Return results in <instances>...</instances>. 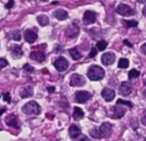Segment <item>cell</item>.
Here are the masks:
<instances>
[{"label": "cell", "mask_w": 146, "mask_h": 141, "mask_svg": "<svg viewBox=\"0 0 146 141\" xmlns=\"http://www.w3.org/2000/svg\"><path fill=\"white\" fill-rule=\"evenodd\" d=\"M3 101L7 102V103H10L11 102V98L9 95V92H3Z\"/></svg>", "instance_id": "31"}, {"label": "cell", "mask_w": 146, "mask_h": 141, "mask_svg": "<svg viewBox=\"0 0 146 141\" xmlns=\"http://www.w3.org/2000/svg\"><path fill=\"white\" fill-rule=\"evenodd\" d=\"M96 19H97V14L92 10H86L83 16V21L84 24L86 25L94 23L96 21Z\"/></svg>", "instance_id": "9"}, {"label": "cell", "mask_w": 146, "mask_h": 141, "mask_svg": "<svg viewBox=\"0 0 146 141\" xmlns=\"http://www.w3.org/2000/svg\"><path fill=\"white\" fill-rule=\"evenodd\" d=\"M129 66V61L127 58H121L118 63V68L120 69H127Z\"/></svg>", "instance_id": "25"}, {"label": "cell", "mask_w": 146, "mask_h": 141, "mask_svg": "<svg viewBox=\"0 0 146 141\" xmlns=\"http://www.w3.org/2000/svg\"><path fill=\"white\" fill-rule=\"evenodd\" d=\"M33 94V87L32 86H27L26 88H24L22 92H21L20 96H21L22 98H26L32 97Z\"/></svg>", "instance_id": "20"}, {"label": "cell", "mask_w": 146, "mask_h": 141, "mask_svg": "<svg viewBox=\"0 0 146 141\" xmlns=\"http://www.w3.org/2000/svg\"><path fill=\"white\" fill-rule=\"evenodd\" d=\"M86 83L85 78L79 74H74L71 75L70 78V86H82Z\"/></svg>", "instance_id": "6"}, {"label": "cell", "mask_w": 146, "mask_h": 141, "mask_svg": "<svg viewBox=\"0 0 146 141\" xmlns=\"http://www.w3.org/2000/svg\"><path fill=\"white\" fill-rule=\"evenodd\" d=\"M140 3H145L146 0H138Z\"/></svg>", "instance_id": "42"}, {"label": "cell", "mask_w": 146, "mask_h": 141, "mask_svg": "<svg viewBox=\"0 0 146 141\" xmlns=\"http://www.w3.org/2000/svg\"><path fill=\"white\" fill-rule=\"evenodd\" d=\"M74 141H89L88 138L86 135H79L76 139H74Z\"/></svg>", "instance_id": "33"}, {"label": "cell", "mask_w": 146, "mask_h": 141, "mask_svg": "<svg viewBox=\"0 0 146 141\" xmlns=\"http://www.w3.org/2000/svg\"><path fill=\"white\" fill-rule=\"evenodd\" d=\"M84 112H83V110L80 109V108H79V107H74V114H73V116H74V119H76V120H80V119H82L83 117H84Z\"/></svg>", "instance_id": "22"}, {"label": "cell", "mask_w": 146, "mask_h": 141, "mask_svg": "<svg viewBox=\"0 0 146 141\" xmlns=\"http://www.w3.org/2000/svg\"><path fill=\"white\" fill-rule=\"evenodd\" d=\"M69 53H70L72 58H73L74 60H75V61L80 59V57H81V54L80 53V51H78V49H77L76 47L70 49V50H69Z\"/></svg>", "instance_id": "23"}, {"label": "cell", "mask_w": 146, "mask_h": 141, "mask_svg": "<svg viewBox=\"0 0 146 141\" xmlns=\"http://www.w3.org/2000/svg\"><path fill=\"white\" fill-rule=\"evenodd\" d=\"M123 43H124L125 45H127V46H129V47H133V45H132L128 40H124V41H123Z\"/></svg>", "instance_id": "38"}, {"label": "cell", "mask_w": 146, "mask_h": 141, "mask_svg": "<svg viewBox=\"0 0 146 141\" xmlns=\"http://www.w3.org/2000/svg\"><path fill=\"white\" fill-rule=\"evenodd\" d=\"M21 110L23 113L27 115H36L38 116L40 114L41 109L38 104L35 101H29L27 104L23 105L21 108Z\"/></svg>", "instance_id": "2"}, {"label": "cell", "mask_w": 146, "mask_h": 141, "mask_svg": "<svg viewBox=\"0 0 146 141\" xmlns=\"http://www.w3.org/2000/svg\"><path fill=\"white\" fill-rule=\"evenodd\" d=\"M116 12L123 16H130V15H135V11L130 6L124 4V3H121L117 6Z\"/></svg>", "instance_id": "4"}, {"label": "cell", "mask_w": 146, "mask_h": 141, "mask_svg": "<svg viewBox=\"0 0 146 141\" xmlns=\"http://www.w3.org/2000/svg\"><path fill=\"white\" fill-rule=\"evenodd\" d=\"M6 110H7L6 108H3V109H0V116H2V115H3V113L5 112V111H6Z\"/></svg>", "instance_id": "40"}, {"label": "cell", "mask_w": 146, "mask_h": 141, "mask_svg": "<svg viewBox=\"0 0 146 141\" xmlns=\"http://www.w3.org/2000/svg\"><path fill=\"white\" fill-rule=\"evenodd\" d=\"M0 98H1V95H0Z\"/></svg>", "instance_id": "45"}, {"label": "cell", "mask_w": 146, "mask_h": 141, "mask_svg": "<svg viewBox=\"0 0 146 141\" xmlns=\"http://www.w3.org/2000/svg\"><path fill=\"white\" fill-rule=\"evenodd\" d=\"M24 38H25V40L29 43V44H32L33 42H35L38 39V34L35 31H33V30H27L25 31L24 33Z\"/></svg>", "instance_id": "13"}, {"label": "cell", "mask_w": 146, "mask_h": 141, "mask_svg": "<svg viewBox=\"0 0 146 141\" xmlns=\"http://www.w3.org/2000/svg\"><path fill=\"white\" fill-rule=\"evenodd\" d=\"M140 50H141L142 53H144L145 55H146V43H145V44H144V45H143L141 46Z\"/></svg>", "instance_id": "37"}, {"label": "cell", "mask_w": 146, "mask_h": 141, "mask_svg": "<svg viewBox=\"0 0 146 141\" xmlns=\"http://www.w3.org/2000/svg\"><path fill=\"white\" fill-rule=\"evenodd\" d=\"M97 54H98L97 49H96V48H92V50H91V51H90V53H89V57H94L97 56Z\"/></svg>", "instance_id": "34"}, {"label": "cell", "mask_w": 146, "mask_h": 141, "mask_svg": "<svg viewBox=\"0 0 146 141\" xmlns=\"http://www.w3.org/2000/svg\"><path fill=\"white\" fill-rule=\"evenodd\" d=\"M23 69H24L25 71L28 72V73H33V72L34 71V68H33V66H31L30 64H28V63H26V64L23 66Z\"/></svg>", "instance_id": "30"}, {"label": "cell", "mask_w": 146, "mask_h": 141, "mask_svg": "<svg viewBox=\"0 0 146 141\" xmlns=\"http://www.w3.org/2000/svg\"><path fill=\"white\" fill-rule=\"evenodd\" d=\"M143 15L146 17V6H145L144 9H143Z\"/></svg>", "instance_id": "41"}, {"label": "cell", "mask_w": 146, "mask_h": 141, "mask_svg": "<svg viewBox=\"0 0 146 141\" xmlns=\"http://www.w3.org/2000/svg\"><path fill=\"white\" fill-rule=\"evenodd\" d=\"M54 67L60 72L65 71L68 68V62L66 58L61 57L54 62Z\"/></svg>", "instance_id": "7"}, {"label": "cell", "mask_w": 146, "mask_h": 141, "mask_svg": "<svg viewBox=\"0 0 146 141\" xmlns=\"http://www.w3.org/2000/svg\"><path fill=\"white\" fill-rule=\"evenodd\" d=\"M122 23L127 28L136 27H138V24H139V22L134 20H130V21L129 20H122Z\"/></svg>", "instance_id": "24"}, {"label": "cell", "mask_w": 146, "mask_h": 141, "mask_svg": "<svg viewBox=\"0 0 146 141\" xmlns=\"http://www.w3.org/2000/svg\"><path fill=\"white\" fill-rule=\"evenodd\" d=\"M30 58L38 63H43L45 58V53L44 51H32L30 54Z\"/></svg>", "instance_id": "15"}, {"label": "cell", "mask_w": 146, "mask_h": 141, "mask_svg": "<svg viewBox=\"0 0 146 141\" xmlns=\"http://www.w3.org/2000/svg\"><path fill=\"white\" fill-rule=\"evenodd\" d=\"M14 6V0H9V2L5 4L6 9H11Z\"/></svg>", "instance_id": "35"}, {"label": "cell", "mask_w": 146, "mask_h": 141, "mask_svg": "<svg viewBox=\"0 0 146 141\" xmlns=\"http://www.w3.org/2000/svg\"><path fill=\"white\" fill-rule=\"evenodd\" d=\"M9 36H10V39H13V40H15V41H19L21 40V33L18 31V30H15L11 33H9Z\"/></svg>", "instance_id": "26"}, {"label": "cell", "mask_w": 146, "mask_h": 141, "mask_svg": "<svg viewBox=\"0 0 146 141\" xmlns=\"http://www.w3.org/2000/svg\"><path fill=\"white\" fill-rule=\"evenodd\" d=\"M92 98V94L86 91H78L75 92V102L79 104H85Z\"/></svg>", "instance_id": "5"}, {"label": "cell", "mask_w": 146, "mask_h": 141, "mask_svg": "<svg viewBox=\"0 0 146 141\" xmlns=\"http://www.w3.org/2000/svg\"><path fill=\"white\" fill-rule=\"evenodd\" d=\"M140 75V72L138 71L137 69H132L129 71L128 73V77L129 79H135V78H138L139 76Z\"/></svg>", "instance_id": "28"}, {"label": "cell", "mask_w": 146, "mask_h": 141, "mask_svg": "<svg viewBox=\"0 0 146 141\" xmlns=\"http://www.w3.org/2000/svg\"><path fill=\"white\" fill-rule=\"evenodd\" d=\"M37 21H38V22L39 23V25L42 26V27L47 26V25L49 24V22H50L48 16H46L45 15H38V16L37 17Z\"/></svg>", "instance_id": "21"}, {"label": "cell", "mask_w": 146, "mask_h": 141, "mask_svg": "<svg viewBox=\"0 0 146 141\" xmlns=\"http://www.w3.org/2000/svg\"><path fill=\"white\" fill-rule=\"evenodd\" d=\"M107 45H108V44L105 40H100L97 43V47H98V51H104L106 49Z\"/></svg>", "instance_id": "27"}, {"label": "cell", "mask_w": 146, "mask_h": 141, "mask_svg": "<svg viewBox=\"0 0 146 141\" xmlns=\"http://www.w3.org/2000/svg\"><path fill=\"white\" fill-rule=\"evenodd\" d=\"M68 133H69V136L71 137V139L74 140L76 139L79 135L81 134V130L80 128L74 125V124H72L70 127H69V129H68Z\"/></svg>", "instance_id": "17"}, {"label": "cell", "mask_w": 146, "mask_h": 141, "mask_svg": "<svg viewBox=\"0 0 146 141\" xmlns=\"http://www.w3.org/2000/svg\"><path fill=\"white\" fill-rule=\"evenodd\" d=\"M105 72L103 68L98 65H92L89 68L87 76L91 80H100L104 77Z\"/></svg>", "instance_id": "1"}, {"label": "cell", "mask_w": 146, "mask_h": 141, "mask_svg": "<svg viewBox=\"0 0 146 141\" xmlns=\"http://www.w3.org/2000/svg\"><path fill=\"white\" fill-rule=\"evenodd\" d=\"M145 141H146V140H145Z\"/></svg>", "instance_id": "46"}, {"label": "cell", "mask_w": 146, "mask_h": 141, "mask_svg": "<svg viewBox=\"0 0 146 141\" xmlns=\"http://www.w3.org/2000/svg\"><path fill=\"white\" fill-rule=\"evenodd\" d=\"M80 33V27L79 26L76 24V23H72V25L68 26V28L66 29V32H65V34L68 37V38H71V39H74Z\"/></svg>", "instance_id": "8"}, {"label": "cell", "mask_w": 146, "mask_h": 141, "mask_svg": "<svg viewBox=\"0 0 146 141\" xmlns=\"http://www.w3.org/2000/svg\"><path fill=\"white\" fill-rule=\"evenodd\" d=\"M119 91H120V93L122 95V96H128L129 94H131V92H133V86L129 83V82H127V81H124L121 83V85L120 86V88H119Z\"/></svg>", "instance_id": "11"}, {"label": "cell", "mask_w": 146, "mask_h": 141, "mask_svg": "<svg viewBox=\"0 0 146 141\" xmlns=\"http://www.w3.org/2000/svg\"><path fill=\"white\" fill-rule=\"evenodd\" d=\"M143 124H145L146 126V110L144 111V114H143V116H142V119H141Z\"/></svg>", "instance_id": "36"}, {"label": "cell", "mask_w": 146, "mask_h": 141, "mask_svg": "<svg viewBox=\"0 0 146 141\" xmlns=\"http://www.w3.org/2000/svg\"><path fill=\"white\" fill-rule=\"evenodd\" d=\"M47 90L49 91L50 93H51V92H53L55 91V87H53V86L52 87H47Z\"/></svg>", "instance_id": "39"}, {"label": "cell", "mask_w": 146, "mask_h": 141, "mask_svg": "<svg viewBox=\"0 0 146 141\" xmlns=\"http://www.w3.org/2000/svg\"><path fill=\"white\" fill-rule=\"evenodd\" d=\"M53 15L59 21H63V20H66L68 17V12L65 11L64 9H56L54 13H53Z\"/></svg>", "instance_id": "19"}, {"label": "cell", "mask_w": 146, "mask_h": 141, "mask_svg": "<svg viewBox=\"0 0 146 141\" xmlns=\"http://www.w3.org/2000/svg\"><path fill=\"white\" fill-rule=\"evenodd\" d=\"M11 54L15 58H21L23 56V51L20 45H13L11 47Z\"/></svg>", "instance_id": "18"}, {"label": "cell", "mask_w": 146, "mask_h": 141, "mask_svg": "<svg viewBox=\"0 0 146 141\" xmlns=\"http://www.w3.org/2000/svg\"><path fill=\"white\" fill-rule=\"evenodd\" d=\"M144 96L146 98V89L145 90V92H144Z\"/></svg>", "instance_id": "43"}, {"label": "cell", "mask_w": 146, "mask_h": 141, "mask_svg": "<svg viewBox=\"0 0 146 141\" xmlns=\"http://www.w3.org/2000/svg\"><path fill=\"white\" fill-rule=\"evenodd\" d=\"M5 122H6V124L8 126L11 127V128H16V129H18L20 128V126L18 124V122H17V117L15 115H9L5 119Z\"/></svg>", "instance_id": "16"}, {"label": "cell", "mask_w": 146, "mask_h": 141, "mask_svg": "<svg viewBox=\"0 0 146 141\" xmlns=\"http://www.w3.org/2000/svg\"><path fill=\"white\" fill-rule=\"evenodd\" d=\"M9 64L8 61L4 58H0V70L2 69H3L4 67H6L7 65Z\"/></svg>", "instance_id": "32"}, {"label": "cell", "mask_w": 146, "mask_h": 141, "mask_svg": "<svg viewBox=\"0 0 146 141\" xmlns=\"http://www.w3.org/2000/svg\"><path fill=\"white\" fill-rule=\"evenodd\" d=\"M121 104H126V105H127V106H129V107H133V104L131 102H129V101H124V100H122V99L117 100L116 105H121Z\"/></svg>", "instance_id": "29"}, {"label": "cell", "mask_w": 146, "mask_h": 141, "mask_svg": "<svg viewBox=\"0 0 146 141\" xmlns=\"http://www.w3.org/2000/svg\"><path fill=\"white\" fill-rule=\"evenodd\" d=\"M115 55L113 52H107L102 56V63L106 66L111 65L112 63H115Z\"/></svg>", "instance_id": "12"}, {"label": "cell", "mask_w": 146, "mask_h": 141, "mask_svg": "<svg viewBox=\"0 0 146 141\" xmlns=\"http://www.w3.org/2000/svg\"><path fill=\"white\" fill-rule=\"evenodd\" d=\"M102 97L104 98L105 101L107 102H110L112 101L115 97V92L114 90L110 89V88H104L103 91H102Z\"/></svg>", "instance_id": "14"}, {"label": "cell", "mask_w": 146, "mask_h": 141, "mask_svg": "<svg viewBox=\"0 0 146 141\" xmlns=\"http://www.w3.org/2000/svg\"><path fill=\"white\" fill-rule=\"evenodd\" d=\"M98 139L101 138H109L112 133V125L109 122L103 123L99 128H98Z\"/></svg>", "instance_id": "3"}, {"label": "cell", "mask_w": 146, "mask_h": 141, "mask_svg": "<svg viewBox=\"0 0 146 141\" xmlns=\"http://www.w3.org/2000/svg\"><path fill=\"white\" fill-rule=\"evenodd\" d=\"M111 111H112V115L110 116L113 119H121V117L124 116L125 113H126V110L121 106H114L112 107L111 109Z\"/></svg>", "instance_id": "10"}, {"label": "cell", "mask_w": 146, "mask_h": 141, "mask_svg": "<svg viewBox=\"0 0 146 141\" xmlns=\"http://www.w3.org/2000/svg\"><path fill=\"white\" fill-rule=\"evenodd\" d=\"M41 1H48V0H41Z\"/></svg>", "instance_id": "44"}]
</instances>
